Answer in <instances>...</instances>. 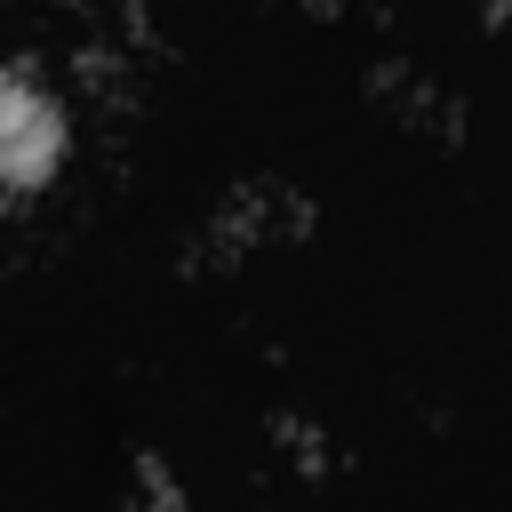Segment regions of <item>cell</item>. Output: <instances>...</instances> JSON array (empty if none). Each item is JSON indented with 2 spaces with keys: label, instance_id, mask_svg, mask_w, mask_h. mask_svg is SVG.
I'll return each instance as SVG.
<instances>
[{
  "label": "cell",
  "instance_id": "obj_2",
  "mask_svg": "<svg viewBox=\"0 0 512 512\" xmlns=\"http://www.w3.org/2000/svg\"><path fill=\"white\" fill-rule=\"evenodd\" d=\"M72 152V128H64V96H48L32 72H8V96H0V168L16 184V216L32 208V192L64 168Z\"/></svg>",
  "mask_w": 512,
  "mask_h": 512
},
{
  "label": "cell",
  "instance_id": "obj_5",
  "mask_svg": "<svg viewBox=\"0 0 512 512\" xmlns=\"http://www.w3.org/2000/svg\"><path fill=\"white\" fill-rule=\"evenodd\" d=\"M128 512H184V480L168 472V456L152 448L128 456Z\"/></svg>",
  "mask_w": 512,
  "mask_h": 512
},
{
  "label": "cell",
  "instance_id": "obj_3",
  "mask_svg": "<svg viewBox=\"0 0 512 512\" xmlns=\"http://www.w3.org/2000/svg\"><path fill=\"white\" fill-rule=\"evenodd\" d=\"M368 96H376L400 128H416V136H432V144H456V136H464V96L440 88V80H424V72L400 64V56L368 64Z\"/></svg>",
  "mask_w": 512,
  "mask_h": 512
},
{
  "label": "cell",
  "instance_id": "obj_6",
  "mask_svg": "<svg viewBox=\"0 0 512 512\" xmlns=\"http://www.w3.org/2000/svg\"><path fill=\"white\" fill-rule=\"evenodd\" d=\"M472 16H480V24L496 32V24H512V0H472Z\"/></svg>",
  "mask_w": 512,
  "mask_h": 512
},
{
  "label": "cell",
  "instance_id": "obj_4",
  "mask_svg": "<svg viewBox=\"0 0 512 512\" xmlns=\"http://www.w3.org/2000/svg\"><path fill=\"white\" fill-rule=\"evenodd\" d=\"M272 448H280V464L288 472H304V480H320V472H336V448H328V432L304 416V408H272Z\"/></svg>",
  "mask_w": 512,
  "mask_h": 512
},
{
  "label": "cell",
  "instance_id": "obj_1",
  "mask_svg": "<svg viewBox=\"0 0 512 512\" xmlns=\"http://www.w3.org/2000/svg\"><path fill=\"white\" fill-rule=\"evenodd\" d=\"M264 240H312V200H304L296 184H280V176L232 184V192L208 208V224L184 240V272H224V264L256 256Z\"/></svg>",
  "mask_w": 512,
  "mask_h": 512
}]
</instances>
